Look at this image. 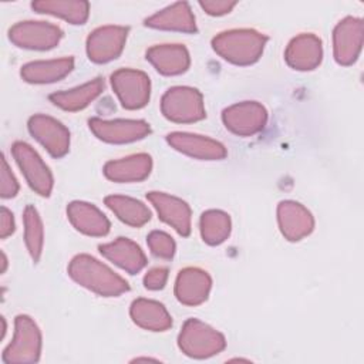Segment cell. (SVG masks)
Wrapping results in <instances>:
<instances>
[{
  "mask_svg": "<svg viewBox=\"0 0 364 364\" xmlns=\"http://www.w3.org/2000/svg\"><path fill=\"white\" fill-rule=\"evenodd\" d=\"M67 272L77 284L102 297H118L129 290V284L124 277L85 253L74 256Z\"/></svg>",
  "mask_w": 364,
  "mask_h": 364,
  "instance_id": "1",
  "label": "cell"
},
{
  "mask_svg": "<svg viewBox=\"0 0 364 364\" xmlns=\"http://www.w3.org/2000/svg\"><path fill=\"white\" fill-rule=\"evenodd\" d=\"M267 36L253 28H233L212 38L213 51L235 65H252L260 60Z\"/></svg>",
  "mask_w": 364,
  "mask_h": 364,
  "instance_id": "2",
  "label": "cell"
},
{
  "mask_svg": "<svg viewBox=\"0 0 364 364\" xmlns=\"http://www.w3.org/2000/svg\"><path fill=\"white\" fill-rule=\"evenodd\" d=\"M178 347L191 358H209L225 350L226 338L209 324L198 318H188L179 331Z\"/></svg>",
  "mask_w": 364,
  "mask_h": 364,
  "instance_id": "3",
  "label": "cell"
},
{
  "mask_svg": "<svg viewBox=\"0 0 364 364\" xmlns=\"http://www.w3.org/2000/svg\"><path fill=\"white\" fill-rule=\"evenodd\" d=\"M41 331L30 316H16L11 343L4 348L1 354L3 363H37L41 354Z\"/></svg>",
  "mask_w": 364,
  "mask_h": 364,
  "instance_id": "4",
  "label": "cell"
},
{
  "mask_svg": "<svg viewBox=\"0 0 364 364\" xmlns=\"http://www.w3.org/2000/svg\"><path fill=\"white\" fill-rule=\"evenodd\" d=\"M162 115L176 124H192L206 117L202 94L192 87L176 85L161 98Z\"/></svg>",
  "mask_w": 364,
  "mask_h": 364,
  "instance_id": "5",
  "label": "cell"
},
{
  "mask_svg": "<svg viewBox=\"0 0 364 364\" xmlns=\"http://www.w3.org/2000/svg\"><path fill=\"white\" fill-rule=\"evenodd\" d=\"M11 154L28 186L40 196H50L54 178L50 168L46 165L37 151L23 141H16L11 145Z\"/></svg>",
  "mask_w": 364,
  "mask_h": 364,
  "instance_id": "6",
  "label": "cell"
},
{
  "mask_svg": "<svg viewBox=\"0 0 364 364\" xmlns=\"http://www.w3.org/2000/svg\"><path fill=\"white\" fill-rule=\"evenodd\" d=\"M111 87L125 109L144 108L151 97V80L139 70L121 68L111 74Z\"/></svg>",
  "mask_w": 364,
  "mask_h": 364,
  "instance_id": "7",
  "label": "cell"
},
{
  "mask_svg": "<svg viewBox=\"0 0 364 364\" xmlns=\"http://www.w3.org/2000/svg\"><path fill=\"white\" fill-rule=\"evenodd\" d=\"M63 30L47 21H18L9 30V40L27 50H51L63 38Z\"/></svg>",
  "mask_w": 364,
  "mask_h": 364,
  "instance_id": "8",
  "label": "cell"
},
{
  "mask_svg": "<svg viewBox=\"0 0 364 364\" xmlns=\"http://www.w3.org/2000/svg\"><path fill=\"white\" fill-rule=\"evenodd\" d=\"M222 122L232 134L252 136L267 124V109L257 101H242L223 109Z\"/></svg>",
  "mask_w": 364,
  "mask_h": 364,
  "instance_id": "9",
  "label": "cell"
},
{
  "mask_svg": "<svg viewBox=\"0 0 364 364\" xmlns=\"http://www.w3.org/2000/svg\"><path fill=\"white\" fill-rule=\"evenodd\" d=\"M364 24L358 17L347 16L333 30V55L337 64L348 67L354 64L363 47Z\"/></svg>",
  "mask_w": 364,
  "mask_h": 364,
  "instance_id": "10",
  "label": "cell"
},
{
  "mask_svg": "<svg viewBox=\"0 0 364 364\" xmlns=\"http://www.w3.org/2000/svg\"><path fill=\"white\" fill-rule=\"evenodd\" d=\"M128 27L102 26L90 33L87 38V55L92 63L105 64L118 58L125 47Z\"/></svg>",
  "mask_w": 364,
  "mask_h": 364,
  "instance_id": "11",
  "label": "cell"
},
{
  "mask_svg": "<svg viewBox=\"0 0 364 364\" xmlns=\"http://www.w3.org/2000/svg\"><path fill=\"white\" fill-rule=\"evenodd\" d=\"M91 132L107 144H129L144 139L151 127L144 119H101L91 118L88 121Z\"/></svg>",
  "mask_w": 364,
  "mask_h": 364,
  "instance_id": "12",
  "label": "cell"
},
{
  "mask_svg": "<svg viewBox=\"0 0 364 364\" xmlns=\"http://www.w3.org/2000/svg\"><path fill=\"white\" fill-rule=\"evenodd\" d=\"M28 132L47 149L53 158H63L70 151V131L58 119L37 114L27 122Z\"/></svg>",
  "mask_w": 364,
  "mask_h": 364,
  "instance_id": "13",
  "label": "cell"
},
{
  "mask_svg": "<svg viewBox=\"0 0 364 364\" xmlns=\"http://www.w3.org/2000/svg\"><path fill=\"white\" fill-rule=\"evenodd\" d=\"M166 142L175 151L200 161H220L228 155L222 142L199 134L175 131L166 135Z\"/></svg>",
  "mask_w": 364,
  "mask_h": 364,
  "instance_id": "14",
  "label": "cell"
},
{
  "mask_svg": "<svg viewBox=\"0 0 364 364\" xmlns=\"http://www.w3.org/2000/svg\"><path fill=\"white\" fill-rule=\"evenodd\" d=\"M146 199L155 208L158 218L173 228L178 235L186 237L191 233V208L189 205L169 193L152 191L146 193Z\"/></svg>",
  "mask_w": 364,
  "mask_h": 364,
  "instance_id": "15",
  "label": "cell"
},
{
  "mask_svg": "<svg viewBox=\"0 0 364 364\" xmlns=\"http://www.w3.org/2000/svg\"><path fill=\"white\" fill-rule=\"evenodd\" d=\"M277 223L282 235L289 242H299L314 229L311 212L294 200H282L277 205Z\"/></svg>",
  "mask_w": 364,
  "mask_h": 364,
  "instance_id": "16",
  "label": "cell"
},
{
  "mask_svg": "<svg viewBox=\"0 0 364 364\" xmlns=\"http://www.w3.org/2000/svg\"><path fill=\"white\" fill-rule=\"evenodd\" d=\"M212 289L209 273L200 267L179 270L175 280V297L181 304L199 306L208 300Z\"/></svg>",
  "mask_w": 364,
  "mask_h": 364,
  "instance_id": "17",
  "label": "cell"
},
{
  "mask_svg": "<svg viewBox=\"0 0 364 364\" xmlns=\"http://www.w3.org/2000/svg\"><path fill=\"white\" fill-rule=\"evenodd\" d=\"M289 67L297 71H311L323 60V43L313 33H303L291 38L284 51Z\"/></svg>",
  "mask_w": 364,
  "mask_h": 364,
  "instance_id": "18",
  "label": "cell"
},
{
  "mask_svg": "<svg viewBox=\"0 0 364 364\" xmlns=\"http://www.w3.org/2000/svg\"><path fill=\"white\" fill-rule=\"evenodd\" d=\"M67 218L80 233L87 236L102 237L108 235L111 228L108 218L97 206L82 200L68 203Z\"/></svg>",
  "mask_w": 364,
  "mask_h": 364,
  "instance_id": "19",
  "label": "cell"
},
{
  "mask_svg": "<svg viewBox=\"0 0 364 364\" xmlns=\"http://www.w3.org/2000/svg\"><path fill=\"white\" fill-rule=\"evenodd\" d=\"M98 250L105 259L129 274H136L146 266L145 253L139 245L128 237H117L114 242L100 245Z\"/></svg>",
  "mask_w": 364,
  "mask_h": 364,
  "instance_id": "20",
  "label": "cell"
},
{
  "mask_svg": "<svg viewBox=\"0 0 364 364\" xmlns=\"http://www.w3.org/2000/svg\"><path fill=\"white\" fill-rule=\"evenodd\" d=\"M152 171V158L148 154H134L121 159L108 161L104 165L107 179L118 183L141 182L149 176Z\"/></svg>",
  "mask_w": 364,
  "mask_h": 364,
  "instance_id": "21",
  "label": "cell"
},
{
  "mask_svg": "<svg viewBox=\"0 0 364 364\" xmlns=\"http://www.w3.org/2000/svg\"><path fill=\"white\" fill-rule=\"evenodd\" d=\"M144 24L156 30L181 31L188 34L198 33L195 16L186 1H178L162 9L161 11L145 18Z\"/></svg>",
  "mask_w": 364,
  "mask_h": 364,
  "instance_id": "22",
  "label": "cell"
},
{
  "mask_svg": "<svg viewBox=\"0 0 364 364\" xmlns=\"http://www.w3.org/2000/svg\"><path fill=\"white\" fill-rule=\"evenodd\" d=\"M146 60L162 75L183 74L191 65L189 51L182 44H156L146 50Z\"/></svg>",
  "mask_w": 364,
  "mask_h": 364,
  "instance_id": "23",
  "label": "cell"
},
{
  "mask_svg": "<svg viewBox=\"0 0 364 364\" xmlns=\"http://www.w3.org/2000/svg\"><path fill=\"white\" fill-rule=\"evenodd\" d=\"M74 68L73 57H63L55 60L31 61L21 67L20 75L30 84H50L63 80Z\"/></svg>",
  "mask_w": 364,
  "mask_h": 364,
  "instance_id": "24",
  "label": "cell"
},
{
  "mask_svg": "<svg viewBox=\"0 0 364 364\" xmlns=\"http://www.w3.org/2000/svg\"><path fill=\"white\" fill-rule=\"evenodd\" d=\"M129 316L132 321L149 331H165L172 326V317L159 301L149 299H135L129 307Z\"/></svg>",
  "mask_w": 364,
  "mask_h": 364,
  "instance_id": "25",
  "label": "cell"
},
{
  "mask_svg": "<svg viewBox=\"0 0 364 364\" xmlns=\"http://www.w3.org/2000/svg\"><path fill=\"white\" fill-rule=\"evenodd\" d=\"M104 80L102 78H94L82 85H78L75 88L67 90V91H58L48 95V100L58 108L75 112L81 111L85 107H88L102 91H104Z\"/></svg>",
  "mask_w": 364,
  "mask_h": 364,
  "instance_id": "26",
  "label": "cell"
},
{
  "mask_svg": "<svg viewBox=\"0 0 364 364\" xmlns=\"http://www.w3.org/2000/svg\"><path fill=\"white\" fill-rule=\"evenodd\" d=\"M31 9L60 17L70 24H84L90 16V3L82 0H38L31 3Z\"/></svg>",
  "mask_w": 364,
  "mask_h": 364,
  "instance_id": "27",
  "label": "cell"
},
{
  "mask_svg": "<svg viewBox=\"0 0 364 364\" xmlns=\"http://www.w3.org/2000/svg\"><path fill=\"white\" fill-rule=\"evenodd\" d=\"M104 203L122 223L128 226L141 228L151 220V210L138 199L124 195H108L105 196Z\"/></svg>",
  "mask_w": 364,
  "mask_h": 364,
  "instance_id": "28",
  "label": "cell"
},
{
  "mask_svg": "<svg viewBox=\"0 0 364 364\" xmlns=\"http://www.w3.org/2000/svg\"><path fill=\"white\" fill-rule=\"evenodd\" d=\"M199 230L203 242L209 246L223 243L232 230L230 216L219 209H209L200 215Z\"/></svg>",
  "mask_w": 364,
  "mask_h": 364,
  "instance_id": "29",
  "label": "cell"
},
{
  "mask_svg": "<svg viewBox=\"0 0 364 364\" xmlns=\"http://www.w3.org/2000/svg\"><path fill=\"white\" fill-rule=\"evenodd\" d=\"M23 222H24V243L26 247L33 259L34 263H37L43 253L44 246V228L43 220L40 218V213L33 205H27L23 213Z\"/></svg>",
  "mask_w": 364,
  "mask_h": 364,
  "instance_id": "30",
  "label": "cell"
},
{
  "mask_svg": "<svg viewBox=\"0 0 364 364\" xmlns=\"http://www.w3.org/2000/svg\"><path fill=\"white\" fill-rule=\"evenodd\" d=\"M146 243L151 253L155 257H159L164 260H171L176 250L175 240L162 230L149 232V235L146 236Z\"/></svg>",
  "mask_w": 364,
  "mask_h": 364,
  "instance_id": "31",
  "label": "cell"
},
{
  "mask_svg": "<svg viewBox=\"0 0 364 364\" xmlns=\"http://www.w3.org/2000/svg\"><path fill=\"white\" fill-rule=\"evenodd\" d=\"M18 192V182L11 172L4 155L1 156V188H0V195L4 199L14 198Z\"/></svg>",
  "mask_w": 364,
  "mask_h": 364,
  "instance_id": "32",
  "label": "cell"
},
{
  "mask_svg": "<svg viewBox=\"0 0 364 364\" xmlns=\"http://www.w3.org/2000/svg\"><path fill=\"white\" fill-rule=\"evenodd\" d=\"M168 269L166 267H152L144 276V286L148 290H161L165 287L168 280Z\"/></svg>",
  "mask_w": 364,
  "mask_h": 364,
  "instance_id": "33",
  "label": "cell"
},
{
  "mask_svg": "<svg viewBox=\"0 0 364 364\" xmlns=\"http://www.w3.org/2000/svg\"><path fill=\"white\" fill-rule=\"evenodd\" d=\"M236 1H228V0H205L199 1L200 9L209 14V16H223L233 10L236 6Z\"/></svg>",
  "mask_w": 364,
  "mask_h": 364,
  "instance_id": "34",
  "label": "cell"
},
{
  "mask_svg": "<svg viewBox=\"0 0 364 364\" xmlns=\"http://www.w3.org/2000/svg\"><path fill=\"white\" fill-rule=\"evenodd\" d=\"M16 230V222L13 213L6 208L1 206V223H0V237L6 239Z\"/></svg>",
  "mask_w": 364,
  "mask_h": 364,
  "instance_id": "35",
  "label": "cell"
},
{
  "mask_svg": "<svg viewBox=\"0 0 364 364\" xmlns=\"http://www.w3.org/2000/svg\"><path fill=\"white\" fill-rule=\"evenodd\" d=\"M1 257H3V269H1V272L4 273L6 272V267H7V259H6V255L1 252Z\"/></svg>",
  "mask_w": 364,
  "mask_h": 364,
  "instance_id": "36",
  "label": "cell"
}]
</instances>
